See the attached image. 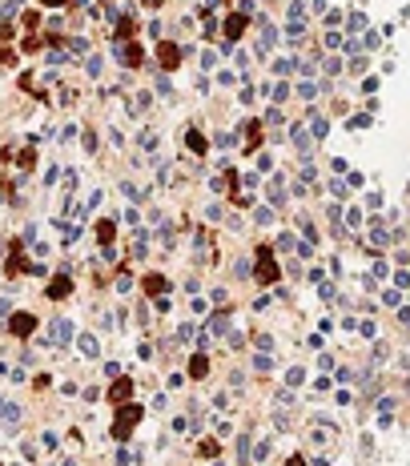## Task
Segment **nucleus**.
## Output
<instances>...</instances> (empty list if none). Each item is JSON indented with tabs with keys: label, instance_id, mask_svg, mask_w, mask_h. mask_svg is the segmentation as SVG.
<instances>
[{
	"label": "nucleus",
	"instance_id": "obj_32",
	"mask_svg": "<svg viewBox=\"0 0 410 466\" xmlns=\"http://www.w3.org/2000/svg\"><path fill=\"white\" fill-rule=\"evenodd\" d=\"M253 366H257V370H274V358H270V354H257Z\"/></svg>",
	"mask_w": 410,
	"mask_h": 466
},
{
	"label": "nucleus",
	"instance_id": "obj_33",
	"mask_svg": "<svg viewBox=\"0 0 410 466\" xmlns=\"http://www.w3.org/2000/svg\"><path fill=\"white\" fill-rule=\"evenodd\" d=\"M270 201L282 205V177H274V189H270Z\"/></svg>",
	"mask_w": 410,
	"mask_h": 466
},
{
	"label": "nucleus",
	"instance_id": "obj_46",
	"mask_svg": "<svg viewBox=\"0 0 410 466\" xmlns=\"http://www.w3.org/2000/svg\"><path fill=\"white\" fill-rule=\"evenodd\" d=\"M289 466H306V462H302V458H289Z\"/></svg>",
	"mask_w": 410,
	"mask_h": 466
},
{
	"label": "nucleus",
	"instance_id": "obj_4",
	"mask_svg": "<svg viewBox=\"0 0 410 466\" xmlns=\"http://www.w3.org/2000/svg\"><path fill=\"white\" fill-rule=\"evenodd\" d=\"M33 330H37V318L33 314H12V334L16 338H28Z\"/></svg>",
	"mask_w": 410,
	"mask_h": 466
},
{
	"label": "nucleus",
	"instance_id": "obj_43",
	"mask_svg": "<svg viewBox=\"0 0 410 466\" xmlns=\"http://www.w3.org/2000/svg\"><path fill=\"white\" fill-rule=\"evenodd\" d=\"M322 69H326V73H342V60H338V56H330V60H326Z\"/></svg>",
	"mask_w": 410,
	"mask_h": 466
},
{
	"label": "nucleus",
	"instance_id": "obj_16",
	"mask_svg": "<svg viewBox=\"0 0 410 466\" xmlns=\"http://www.w3.org/2000/svg\"><path fill=\"white\" fill-rule=\"evenodd\" d=\"M129 390H133V386H129V382L121 378V382H117V386L109 390V398H113V402H125V398H129Z\"/></svg>",
	"mask_w": 410,
	"mask_h": 466
},
{
	"label": "nucleus",
	"instance_id": "obj_1",
	"mask_svg": "<svg viewBox=\"0 0 410 466\" xmlns=\"http://www.w3.org/2000/svg\"><path fill=\"white\" fill-rule=\"evenodd\" d=\"M137 418H141V406H121V410H117V422H113V438H121V442H125Z\"/></svg>",
	"mask_w": 410,
	"mask_h": 466
},
{
	"label": "nucleus",
	"instance_id": "obj_24",
	"mask_svg": "<svg viewBox=\"0 0 410 466\" xmlns=\"http://www.w3.org/2000/svg\"><path fill=\"white\" fill-rule=\"evenodd\" d=\"M266 458H270V442H257L253 446V462H266Z\"/></svg>",
	"mask_w": 410,
	"mask_h": 466
},
{
	"label": "nucleus",
	"instance_id": "obj_18",
	"mask_svg": "<svg viewBox=\"0 0 410 466\" xmlns=\"http://www.w3.org/2000/svg\"><path fill=\"white\" fill-rule=\"evenodd\" d=\"M69 52H73V56H84V52H89V41H84V37H73V41H69Z\"/></svg>",
	"mask_w": 410,
	"mask_h": 466
},
{
	"label": "nucleus",
	"instance_id": "obj_28",
	"mask_svg": "<svg viewBox=\"0 0 410 466\" xmlns=\"http://www.w3.org/2000/svg\"><path fill=\"white\" fill-rule=\"evenodd\" d=\"M266 125H270V129H282V113H278V109L266 113Z\"/></svg>",
	"mask_w": 410,
	"mask_h": 466
},
{
	"label": "nucleus",
	"instance_id": "obj_22",
	"mask_svg": "<svg viewBox=\"0 0 410 466\" xmlns=\"http://www.w3.org/2000/svg\"><path fill=\"white\" fill-rule=\"evenodd\" d=\"M129 286H133V277L121 269V273H117V294H129Z\"/></svg>",
	"mask_w": 410,
	"mask_h": 466
},
{
	"label": "nucleus",
	"instance_id": "obj_13",
	"mask_svg": "<svg viewBox=\"0 0 410 466\" xmlns=\"http://www.w3.org/2000/svg\"><path fill=\"white\" fill-rule=\"evenodd\" d=\"M69 290H73V282H69V277H56V282L48 286V297H69Z\"/></svg>",
	"mask_w": 410,
	"mask_h": 466
},
{
	"label": "nucleus",
	"instance_id": "obj_2",
	"mask_svg": "<svg viewBox=\"0 0 410 466\" xmlns=\"http://www.w3.org/2000/svg\"><path fill=\"white\" fill-rule=\"evenodd\" d=\"M257 277H261V282H278V261L270 254V245H261V250H257Z\"/></svg>",
	"mask_w": 410,
	"mask_h": 466
},
{
	"label": "nucleus",
	"instance_id": "obj_7",
	"mask_svg": "<svg viewBox=\"0 0 410 466\" xmlns=\"http://www.w3.org/2000/svg\"><path fill=\"white\" fill-rule=\"evenodd\" d=\"M306 117H310V129H314V141H322V137H330V121H326V117H318L314 109H306Z\"/></svg>",
	"mask_w": 410,
	"mask_h": 466
},
{
	"label": "nucleus",
	"instance_id": "obj_39",
	"mask_svg": "<svg viewBox=\"0 0 410 466\" xmlns=\"http://www.w3.org/2000/svg\"><path fill=\"white\" fill-rule=\"evenodd\" d=\"M77 237H81V225H65V241H69V245H73V241H77Z\"/></svg>",
	"mask_w": 410,
	"mask_h": 466
},
{
	"label": "nucleus",
	"instance_id": "obj_9",
	"mask_svg": "<svg viewBox=\"0 0 410 466\" xmlns=\"http://www.w3.org/2000/svg\"><path fill=\"white\" fill-rule=\"evenodd\" d=\"M242 28H246V16H242V12H238V16H229V20H225V41L233 44V41L242 37Z\"/></svg>",
	"mask_w": 410,
	"mask_h": 466
},
{
	"label": "nucleus",
	"instance_id": "obj_30",
	"mask_svg": "<svg viewBox=\"0 0 410 466\" xmlns=\"http://www.w3.org/2000/svg\"><path fill=\"white\" fill-rule=\"evenodd\" d=\"M121 193H125L129 201H141V193H137V185H133V181H125V185H121Z\"/></svg>",
	"mask_w": 410,
	"mask_h": 466
},
{
	"label": "nucleus",
	"instance_id": "obj_42",
	"mask_svg": "<svg viewBox=\"0 0 410 466\" xmlns=\"http://www.w3.org/2000/svg\"><path fill=\"white\" fill-rule=\"evenodd\" d=\"M378 410H382V414H394V398H378Z\"/></svg>",
	"mask_w": 410,
	"mask_h": 466
},
{
	"label": "nucleus",
	"instance_id": "obj_6",
	"mask_svg": "<svg viewBox=\"0 0 410 466\" xmlns=\"http://www.w3.org/2000/svg\"><path fill=\"white\" fill-rule=\"evenodd\" d=\"M177 60H181V48L173 41H165L161 44V69H177Z\"/></svg>",
	"mask_w": 410,
	"mask_h": 466
},
{
	"label": "nucleus",
	"instance_id": "obj_17",
	"mask_svg": "<svg viewBox=\"0 0 410 466\" xmlns=\"http://www.w3.org/2000/svg\"><path fill=\"white\" fill-rule=\"evenodd\" d=\"M294 69H298V60H286V56H282V60H274V73H278V77H289Z\"/></svg>",
	"mask_w": 410,
	"mask_h": 466
},
{
	"label": "nucleus",
	"instance_id": "obj_45",
	"mask_svg": "<svg viewBox=\"0 0 410 466\" xmlns=\"http://www.w3.org/2000/svg\"><path fill=\"white\" fill-rule=\"evenodd\" d=\"M44 4H48V8H61V4H65V0H44Z\"/></svg>",
	"mask_w": 410,
	"mask_h": 466
},
{
	"label": "nucleus",
	"instance_id": "obj_38",
	"mask_svg": "<svg viewBox=\"0 0 410 466\" xmlns=\"http://www.w3.org/2000/svg\"><path fill=\"white\" fill-rule=\"evenodd\" d=\"M249 454V434H242V438H238V458H246Z\"/></svg>",
	"mask_w": 410,
	"mask_h": 466
},
{
	"label": "nucleus",
	"instance_id": "obj_40",
	"mask_svg": "<svg viewBox=\"0 0 410 466\" xmlns=\"http://www.w3.org/2000/svg\"><path fill=\"white\" fill-rule=\"evenodd\" d=\"M253 217H257V225H270V217H274V209H257Z\"/></svg>",
	"mask_w": 410,
	"mask_h": 466
},
{
	"label": "nucleus",
	"instance_id": "obj_19",
	"mask_svg": "<svg viewBox=\"0 0 410 466\" xmlns=\"http://www.w3.org/2000/svg\"><path fill=\"white\" fill-rule=\"evenodd\" d=\"M101 69H105L101 56H89V60H84V73H89V77H101Z\"/></svg>",
	"mask_w": 410,
	"mask_h": 466
},
{
	"label": "nucleus",
	"instance_id": "obj_26",
	"mask_svg": "<svg viewBox=\"0 0 410 466\" xmlns=\"http://www.w3.org/2000/svg\"><path fill=\"white\" fill-rule=\"evenodd\" d=\"M362 41V48H378V44H382V37H378V33H366V37H358Z\"/></svg>",
	"mask_w": 410,
	"mask_h": 466
},
{
	"label": "nucleus",
	"instance_id": "obj_5",
	"mask_svg": "<svg viewBox=\"0 0 410 466\" xmlns=\"http://www.w3.org/2000/svg\"><path fill=\"white\" fill-rule=\"evenodd\" d=\"M289 141H294V149L302 153V157H306V153H310V145H314V137H310L302 125H294V129H289Z\"/></svg>",
	"mask_w": 410,
	"mask_h": 466
},
{
	"label": "nucleus",
	"instance_id": "obj_23",
	"mask_svg": "<svg viewBox=\"0 0 410 466\" xmlns=\"http://www.w3.org/2000/svg\"><path fill=\"white\" fill-rule=\"evenodd\" d=\"M366 28V16L362 12H350V33H362Z\"/></svg>",
	"mask_w": 410,
	"mask_h": 466
},
{
	"label": "nucleus",
	"instance_id": "obj_21",
	"mask_svg": "<svg viewBox=\"0 0 410 466\" xmlns=\"http://www.w3.org/2000/svg\"><path fill=\"white\" fill-rule=\"evenodd\" d=\"M326 44H330V48H342V44H346V37L338 33V28H330V33H326Z\"/></svg>",
	"mask_w": 410,
	"mask_h": 466
},
{
	"label": "nucleus",
	"instance_id": "obj_12",
	"mask_svg": "<svg viewBox=\"0 0 410 466\" xmlns=\"http://www.w3.org/2000/svg\"><path fill=\"white\" fill-rule=\"evenodd\" d=\"M390 241H394V237H390L382 225H374V229H370V245H374V250H382V245H390Z\"/></svg>",
	"mask_w": 410,
	"mask_h": 466
},
{
	"label": "nucleus",
	"instance_id": "obj_37",
	"mask_svg": "<svg viewBox=\"0 0 410 466\" xmlns=\"http://www.w3.org/2000/svg\"><path fill=\"white\" fill-rule=\"evenodd\" d=\"M113 462H117V466H129V462H133V450H117Z\"/></svg>",
	"mask_w": 410,
	"mask_h": 466
},
{
	"label": "nucleus",
	"instance_id": "obj_41",
	"mask_svg": "<svg viewBox=\"0 0 410 466\" xmlns=\"http://www.w3.org/2000/svg\"><path fill=\"white\" fill-rule=\"evenodd\" d=\"M278 406H294V394H289V390H278Z\"/></svg>",
	"mask_w": 410,
	"mask_h": 466
},
{
	"label": "nucleus",
	"instance_id": "obj_11",
	"mask_svg": "<svg viewBox=\"0 0 410 466\" xmlns=\"http://www.w3.org/2000/svg\"><path fill=\"white\" fill-rule=\"evenodd\" d=\"M205 374H209V358H205V354H197V358H193V366H189V378H205Z\"/></svg>",
	"mask_w": 410,
	"mask_h": 466
},
{
	"label": "nucleus",
	"instance_id": "obj_27",
	"mask_svg": "<svg viewBox=\"0 0 410 466\" xmlns=\"http://www.w3.org/2000/svg\"><path fill=\"white\" fill-rule=\"evenodd\" d=\"M270 97H274V105H282V101L289 97V88H286V85H274V92H270Z\"/></svg>",
	"mask_w": 410,
	"mask_h": 466
},
{
	"label": "nucleus",
	"instance_id": "obj_35",
	"mask_svg": "<svg viewBox=\"0 0 410 466\" xmlns=\"http://www.w3.org/2000/svg\"><path fill=\"white\" fill-rule=\"evenodd\" d=\"M302 378H306V374H302V366H294V370H289V374H286V382H289V386H298Z\"/></svg>",
	"mask_w": 410,
	"mask_h": 466
},
{
	"label": "nucleus",
	"instance_id": "obj_31",
	"mask_svg": "<svg viewBox=\"0 0 410 466\" xmlns=\"http://www.w3.org/2000/svg\"><path fill=\"white\" fill-rule=\"evenodd\" d=\"M406 286H410V273L398 269V273H394V290H406Z\"/></svg>",
	"mask_w": 410,
	"mask_h": 466
},
{
	"label": "nucleus",
	"instance_id": "obj_36",
	"mask_svg": "<svg viewBox=\"0 0 410 466\" xmlns=\"http://www.w3.org/2000/svg\"><path fill=\"white\" fill-rule=\"evenodd\" d=\"M41 446H44V450H56V434L44 430V434H41Z\"/></svg>",
	"mask_w": 410,
	"mask_h": 466
},
{
	"label": "nucleus",
	"instance_id": "obj_29",
	"mask_svg": "<svg viewBox=\"0 0 410 466\" xmlns=\"http://www.w3.org/2000/svg\"><path fill=\"white\" fill-rule=\"evenodd\" d=\"M141 149L153 153V149H157V133H141Z\"/></svg>",
	"mask_w": 410,
	"mask_h": 466
},
{
	"label": "nucleus",
	"instance_id": "obj_34",
	"mask_svg": "<svg viewBox=\"0 0 410 466\" xmlns=\"http://www.w3.org/2000/svg\"><path fill=\"white\" fill-rule=\"evenodd\" d=\"M382 301H386V305H394V309H398V301H402V294H398V290H386V294H382Z\"/></svg>",
	"mask_w": 410,
	"mask_h": 466
},
{
	"label": "nucleus",
	"instance_id": "obj_15",
	"mask_svg": "<svg viewBox=\"0 0 410 466\" xmlns=\"http://www.w3.org/2000/svg\"><path fill=\"white\" fill-rule=\"evenodd\" d=\"M113 233H117V225H113V217H109V221H101V225H97V237H101L105 245H113Z\"/></svg>",
	"mask_w": 410,
	"mask_h": 466
},
{
	"label": "nucleus",
	"instance_id": "obj_10",
	"mask_svg": "<svg viewBox=\"0 0 410 466\" xmlns=\"http://www.w3.org/2000/svg\"><path fill=\"white\" fill-rule=\"evenodd\" d=\"M225 326H229V314H225V309H217V314L205 322V330H209V334H225Z\"/></svg>",
	"mask_w": 410,
	"mask_h": 466
},
{
	"label": "nucleus",
	"instance_id": "obj_3",
	"mask_svg": "<svg viewBox=\"0 0 410 466\" xmlns=\"http://www.w3.org/2000/svg\"><path fill=\"white\" fill-rule=\"evenodd\" d=\"M69 338H73V326H69L65 318H56V322L48 326V341H52V346H69Z\"/></svg>",
	"mask_w": 410,
	"mask_h": 466
},
{
	"label": "nucleus",
	"instance_id": "obj_8",
	"mask_svg": "<svg viewBox=\"0 0 410 466\" xmlns=\"http://www.w3.org/2000/svg\"><path fill=\"white\" fill-rule=\"evenodd\" d=\"M77 350H81L84 358H97V354H101V346H97L93 334H77Z\"/></svg>",
	"mask_w": 410,
	"mask_h": 466
},
{
	"label": "nucleus",
	"instance_id": "obj_25",
	"mask_svg": "<svg viewBox=\"0 0 410 466\" xmlns=\"http://www.w3.org/2000/svg\"><path fill=\"white\" fill-rule=\"evenodd\" d=\"M197 450H201V458H217V442H205V438H201Z\"/></svg>",
	"mask_w": 410,
	"mask_h": 466
},
{
	"label": "nucleus",
	"instance_id": "obj_14",
	"mask_svg": "<svg viewBox=\"0 0 410 466\" xmlns=\"http://www.w3.org/2000/svg\"><path fill=\"white\" fill-rule=\"evenodd\" d=\"M145 290H149L153 297H161V294H165V277H157V273H149V277H145Z\"/></svg>",
	"mask_w": 410,
	"mask_h": 466
},
{
	"label": "nucleus",
	"instance_id": "obj_44",
	"mask_svg": "<svg viewBox=\"0 0 410 466\" xmlns=\"http://www.w3.org/2000/svg\"><path fill=\"white\" fill-rule=\"evenodd\" d=\"M390 269H386V261H374V269H370V277H386Z\"/></svg>",
	"mask_w": 410,
	"mask_h": 466
},
{
	"label": "nucleus",
	"instance_id": "obj_20",
	"mask_svg": "<svg viewBox=\"0 0 410 466\" xmlns=\"http://www.w3.org/2000/svg\"><path fill=\"white\" fill-rule=\"evenodd\" d=\"M185 137H189V149H193V153H205V137H201L197 129H189Z\"/></svg>",
	"mask_w": 410,
	"mask_h": 466
}]
</instances>
